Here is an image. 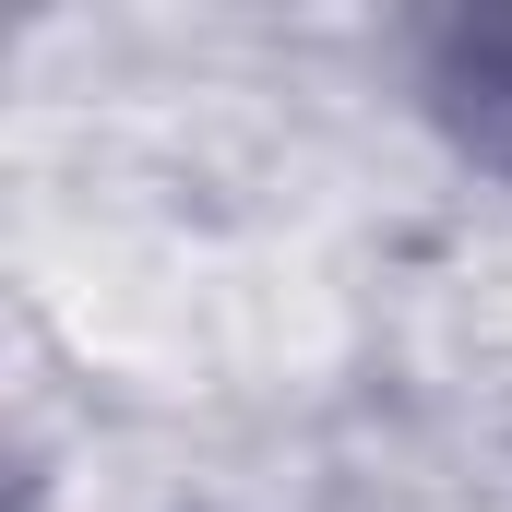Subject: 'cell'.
<instances>
[{"label":"cell","instance_id":"6da1fadb","mask_svg":"<svg viewBox=\"0 0 512 512\" xmlns=\"http://www.w3.org/2000/svg\"><path fill=\"white\" fill-rule=\"evenodd\" d=\"M417 72H429V108L512 167V12H441L417 36Z\"/></svg>","mask_w":512,"mask_h":512}]
</instances>
